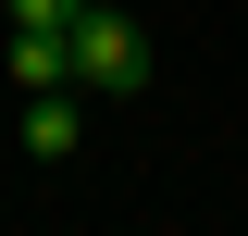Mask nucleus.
I'll list each match as a JSON object with an SVG mask.
<instances>
[{"label":"nucleus","mask_w":248,"mask_h":236,"mask_svg":"<svg viewBox=\"0 0 248 236\" xmlns=\"http://www.w3.org/2000/svg\"><path fill=\"white\" fill-rule=\"evenodd\" d=\"M87 0H13V25H75Z\"/></svg>","instance_id":"nucleus-3"},{"label":"nucleus","mask_w":248,"mask_h":236,"mask_svg":"<svg viewBox=\"0 0 248 236\" xmlns=\"http://www.w3.org/2000/svg\"><path fill=\"white\" fill-rule=\"evenodd\" d=\"M62 37H75V87H87V100H137V87H149V37H137V13L87 0Z\"/></svg>","instance_id":"nucleus-1"},{"label":"nucleus","mask_w":248,"mask_h":236,"mask_svg":"<svg viewBox=\"0 0 248 236\" xmlns=\"http://www.w3.org/2000/svg\"><path fill=\"white\" fill-rule=\"evenodd\" d=\"M75 137H87V87H25V149L37 162H75Z\"/></svg>","instance_id":"nucleus-2"}]
</instances>
